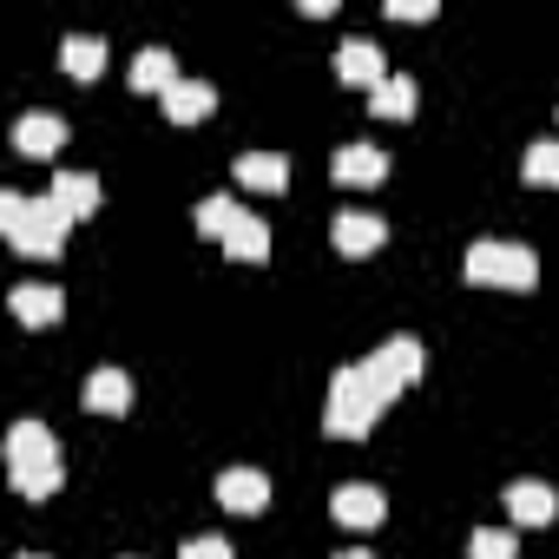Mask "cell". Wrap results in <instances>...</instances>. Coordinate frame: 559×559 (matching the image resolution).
Segmentation results:
<instances>
[{
  "mask_svg": "<svg viewBox=\"0 0 559 559\" xmlns=\"http://www.w3.org/2000/svg\"><path fill=\"white\" fill-rule=\"evenodd\" d=\"M520 171H526V185H559V139H539V145H526Z\"/></svg>",
  "mask_w": 559,
  "mask_h": 559,
  "instance_id": "23",
  "label": "cell"
},
{
  "mask_svg": "<svg viewBox=\"0 0 559 559\" xmlns=\"http://www.w3.org/2000/svg\"><path fill=\"white\" fill-rule=\"evenodd\" d=\"M158 106H165V112H171L178 126H191V119H204V112L217 106V93H211V80H178V86H171V93H165Z\"/></svg>",
  "mask_w": 559,
  "mask_h": 559,
  "instance_id": "15",
  "label": "cell"
},
{
  "mask_svg": "<svg viewBox=\"0 0 559 559\" xmlns=\"http://www.w3.org/2000/svg\"><path fill=\"white\" fill-rule=\"evenodd\" d=\"M376 362H382V369H389V376H395L402 389H408V382H415V376L428 369V356H421V343H415V336H389V343L376 349Z\"/></svg>",
  "mask_w": 559,
  "mask_h": 559,
  "instance_id": "16",
  "label": "cell"
},
{
  "mask_svg": "<svg viewBox=\"0 0 559 559\" xmlns=\"http://www.w3.org/2000/svg\"><path fill=\"white\" fill-rule=\"evenodd\" d=\"M178 559H230V546L211 533V539H185V552H178Z\"/></svg>",
  "mask_w": 559,
  "mask_h": 559,
  "instance_id": "26",
  "label": "cell"
},
{
  "mask_svg": "<svg viewBox=\"0 0 559 559\" xmlns=\"http://www.w3.org/2000/svg\"><path fill=\"white\" fill-rule=\"evenodd\" d=\"M60 60H67L73 80H93V73L106 67V40H93V34H67V40H60Z\"/></svg>",
  "mask_w": 559,
  "mask_h": 559,
  "instance_id": "18",
  "label": "cell"
},
{
  "mask_svg": "<svg viewBox=\"0 0 559 559\" xmlns=\"http://www.w3.org/2000/svg\"><path fill=\"white\" fill-rule=\"evenodd\" d=\"M336 178H343V185H382V178H389V152H376V145H343V152H336Z\"/></svg>",
  "mask_w": 559,
  "mask_h": 559,
  "instance_id": "11",
  "label": "cell"
},
{
  "mask_svg": "<svg viewBox=\"0 0 559 559\" xmlns=\"http://www.w3.org/2000/svg\"><path fill=\"white\" fill-rule=\"evenodd\" d=\"M507 513H513L520 526H546V520L559 513V500H552V487H539V480H513V487H507Z\"/></svg>",
  "mask_w": 559,
  "mask_h": 559,
  "instance_id": "10",
  "label": "cell"
},
{
  "mask_svg": "<svg viewBox=\"0 0 559 559\" xmlns=\"http://www.w3.org/2000/svg\"><path fill=\"white\" fill-rule=\"evenodd\" d=\"M369 106H376L382 119H408V112H415V80H408V73H389V80L369 93Z\"/></svg>",
  "mask_w": 559,
  "mask_h": 559,
  "instance_id": "21",
  "label": "cell"
},
{
  "mask_svg": "<svg viewBox=\"0 0 559 559\" xmlns=\"http://www.w3.org/2000/svg\"><path fill=\"white\" fill-rule=\"evenodd\" d=\"M132 86H139V93H158V99H165V93L178 86V60H171L165 47H145V53L132 60Z\"/></svg>",
  "mask_w": 559,
  "mask_h": 559,
  "instance_id": "14",
  "label": "cell"
},
{
  "mask_svg": "<svg viewBox=\"0 0 559 559\" xmlns=\"http://www.w3.org/2000/svg\"><path fill=\"white\" fill-rule=\"evenodd\" d=\"M47 454H60V441H53L40 421H14V435H8V461L21 467V461H47Z\"/></svg>",
  "mask_w": 559,
  "mask_h": 559,
  "instance_id": "20",
  "label": "cell"
},
{
  "mask_svg": "<svg viewBox=\"0 0 559 559\" xmlns=\"http://www.w3.org/2000/svg\"><path fill=\"white\" fill-rule=\"evenodd\" d=\"M0 230H8V243H14V250H27V257H60V243H67L73 217H67L53 198L0 191Z\"/></svg>",
  "mask_w": 559,
  "mask_h": 559,
  "instance_id": "2",
  "label": "cell"
},
{
  "mask_svg": "<svg viewBox=\"0 0 559 559\" xmlns=\"http://www.w3.org/2000/svg\"><path fill=\"white\" fill-rule=\"evenodd\" d=\"M336 73H343L349 86H369V93L389 80V67H382V47H376V40H362V34H349V40L336 47Z\"/></svg>",
  "mask_w": 559,
  "mask_h": 559,
  "instance_id": "4",
  "label": "cell"
},
{
  "mask_svg": "<svg viewBox=\"0 0 559 559\" xmlns=\"http://www.w3.org/2000/svg\"><path fill=\"white\" fill-rule=\"evenodd\" d=\"M382 237H389V224L369 217V211H343V217H336V250H349V257L382 250Z\"/></svg>",
  "mask_w": 559,
  "mask_h": 559,
  "instance_id": "8",
  "label": "cell"
},
{
  "mask_svg": "<svg viewBox=\"0 0 559 559\" xmlns=\"http://www.w3.org/2000/svg\"><path fill=\"white\" fill-rule=\"evenodd\" d=\"M336 559H376V552H336Z\"/></svg>",
  "mask_w": 559,
  "mask_h": 559,
  "instance_id": "28",
  "label": "cell"
},
{
  "mask_svg": "<svg viewBox=\"0 0 559 559\" xmlns=\"http://www.w3.org/2000/svg\"><path fill=\"white\" fill-rule=\"evenodd\" d=\"M237 217H243L237 198H204V204H198V230H204V237H230Z\"/></svg>",
  "mask_w": 559,
  "mask_h": 559,
  "instance_id": "24",
  "label": "cell"
},
{
  "mask_svg": "<svg viewBox=\"0 0 559 559\" xmlns=\"http://www.w3.org/2000/svg\"><path fill=\"white\" fill-rule=\"evenodd\" d=\"M67 217H86V211H99V178H86V171H53V191H47Z\"/></svg>",
  "mask_w": 559,
  "mask_h": 559,
  "instance_id": "12",
  "label": "cell"
},
{
  "mask_svg": "<svg viewBox=\"0 0 559 559\" xmlns=\"http://www.w3.org/2000/svg\"><path fill=\"white\" fill-rule=\"evenodd\" d=\"M8 304H14V317H21L27 330H47V323H60V310H67V297H60L53 284H21Z\"/></svg>",
  "mask_w": 559,
  "mask_h": 559,
  "instance_id": "6",
  "label": "cell"
},
{
  "mask_svg": "<svg viewBox=\"0 0 559 559\" xmlns=\"http://www.w3.org/2000/svg\"><path fill=\"white\" fill-rule=\"evenodd\" d=\"M539 257L507 237H474L467 243V284H500V290H533Z\"/></svg>",
  "mask_w": 559,
  "mask_h": 559,
  "instance_id": "3",
  "label": "cell"
},
{
  "mask_svg": "<svg viewBox=\"0 0 559 559\" xmlns=\"http://www.w3.org/2000/svg\"><path fill=\"white\" fill-rule=\"evenodd\" d=\"M402 395V382L369 356V362H349V369H336V382H330V435H343V441H356V435H369L376 428V415L389 408Z\"/></svg>",
  "mask_w": 559,
  "mask_h": 559,
  "instance_id": "1",
  "label": "cell"
},
{
  "mask_svg": "<svg viewBox=\"0 0 559 559\" xmlns=\"http://www.w3.org/2000/svg\"><path fill=\"white\" fill-rule=\"evenodd\" d=\"M14 487H21L27 500H47V493L60 487V454H47V461H21V467H14Z\"/></svg>",
  "mask_w": 559,
  "mask_h": 559,
  "instance_id": "22",
  "label": "cell"
},
{
  "mask_svg": "<svg viewBox=\"0 0 559 559\" xmlns=\"http://www.w3.org/2000/svg\"><path fill=\"white\" fill-rule=\"evenodd\" d=\"M126 402H132V376L126 369H93L86 376V408L93 415H119Z\"/></svg>",
  "mask_w": 559,
  "mask_h": 559,
  "instance_id": "13",
  "label": "cell"
},
{
  "mask_svg": "<svg viewBox=\"0 0 559 559\" xmlns=\"http://www.w3.org/2000/svg\"><path fill=\"white\" fill-rule=\"evenodd\" d=\"M336 520L343 526H382V513H389V500H382V487H336Z\"/></svg>",
  "mask_w": 559,
  "mask_h": 559,
  "instance_id": "9",
  "label": "cell"
},
{
  "mask_svg": "<svg viewBox=\"0 0 559 559\" xmlns=\"http://www.w3.org/2000/svg\"><path fill=\"white\" fill-rule=\"evenodd\" d=\"M224 250H230L237 263H257V257H270V230H263V217H250V211H243V217L230 224Z\"/></svg>",
  "mask_w": 559,
  "mask_h": 559,
  "instance_id": "19",
  "label": "cell"
},
{
  "mask_svg": "<svg viewBox=\"0 0 559 559\" xmlns=\"http://www.w3.org/2000/svg\"><path fill=\"white\" fill-rule=\"evenodd\" d=\"M389 14H395V21H428L435 0H389Z\"/></svg>",
  "mask_w": 559,
  "mask_h": 559,
  "instance_id": "27",
  "label": "cell"
},
{
  "mask_svg": "<svg viewBox=\"0 0 559 559\" xmlns=\"http://www.w3.org/2000/svg\"><path fill=\"white\" fill-rule=\"evenodd\" d=\"M21 559H40V552H21Z\"/></svg>",
  "mask_w": 559,
  "mask_h": 559,
  "instance_id": "29",
  "label": "cell"
},
{
  "mask_svg": "<svg viewBox=\"0 0 559 559\" xmlns=\"http://www.w3.org/2000/svg\"><path fill=\"white\" fill-rule=\"evenodd\" d=\"M217 500H224L230 513H257V507L270 500V480H263L257 467H230V474H217Z\"/></svg>",
  "mask_w": 559,
  "mask_h": 559,
  "instance_id": "7",
  "label": "cell"
},
{
  "mask_svg": "<svg viewBox=\"0 0 559 559\" xmlns=\"http://www.w3.org/2000/svg\"><path fill=\"white\" fill-rule=\"evenodd\" d=\"M237 178L257 185V191H284V185H290V165L276 158V152H243V158H237Z\"/></svg>",
  "mask_w": 559,
  "mask_h": 559,
  "instance_id": "17",
  "label": "cell"
},
{
  "mask_svg": "<svg viewBox=\"0 0 559 559\" xmlns=\"http://www.w3.org/2000/svg\"><path fill=\"white\" fill-rule=\"evenodd\" d=\"M14 145H21L27 158H53V152L67 145V119H60V112H27V119L14 126Z\"/></svg>",
  "mask_w": 559,
  "mask_h": 559,
  "instance_id": "5",
  "label": "cell"
},
{
  "mask_svg": "<svg viewBox=\"0 0 559 559\" xmlns=\"http://www.w3.org/2000/svg\"><path fill=\"white\" fill-rule=\"evenodd\" d=\"M467 552H474V559H513V533H493V526H480Z\"/></svg>",
  "mask_w": 559,
  "mask_h": 559,
  "instance_id": "25",
  "label": "cell"
}]
</instances>
